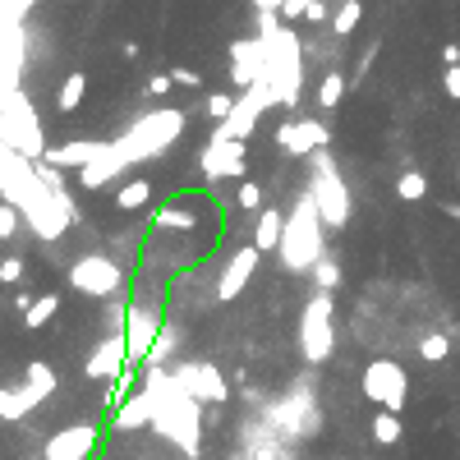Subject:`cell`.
Segmentation results:
<instances>
[{
    "label": "cell",
    "instance_id": "1",
    "mask_svg": "<svg viewBox=\"0 0 460 460\" xmlns=\"http://www.w3.org/2000/svg\"><path fill=\"white\" fill-rule=\"evenodd\" d=\"M143 387L152 391V428L161 432V438H171L184 460H198V451H203V442H198L203 410H198V405H203V400L189 396V391L180 387L175 373L166 377V373H157V368L148 373Z\"/></svg>",
    "mask_w": 460,
    "mask_h": 460
},
{
    "label": "cell",
    "instance_id": "2",
    "mask_svg": "<svg viewBox=\"0 0 460 460\" xmlns=\"http://www.w3.org/2000/svg\"><path fill=\"white\" fill-rule=\"evenodd\" d=\"M258 37L267 51V84H272V101L295 111L304 93V42L295 37L290 23H277V10H258Z\"/></svg>",
    "mask_w": 460,
    "mask_h": 460
},
{
    "label": "cell",
    "instance_id": "3",
    "mask_svg": "<svg viewBox=\"0 0 460 460\" xmlns=\"http://www.w3.org/2000/svg\"><path fill=\"white\" fill-rule=\"evenodd\" d=\"M189 116L175 111V106H161V111H143L139 120H133L116 148L125 157V166H139V161H152V157H166V148H175V139L184 133Z\"/></svg>",
    "mask_w": 460,
    "mask_h": 460
},
{
    "label": "cell",
    "instance_id": "4",
    "mask_svg": "<svg viewBox=\"0 0 460 460\" xmlns=\"http://www.w3.org/2000/svg\"><path fill=\"white\" fill-rule=\"evenodd\" d=\"M322 212H318V203H313V194L304 189L300 198H295V207H290V216H286V235H281V262H286V272H313V262L327 254L322 249Z\"/></svg>",
    "mask_w": 460,
    "mask_h": 460
},
{
    "label": "cell",
    "instance_id": "5",
    "mask_svg": "<svg viewBox=\"0 0 460 460\" xmlns=\"http://www.w3.org/2000/svg\"><path fill=\"white\" fill-rule=\"evenodd\" d=\"M309 161H313L309 194H313V203H318V212H322V222H327V230H345V226H350V189H345V180H341V171H336L332 152L318 148Z\"/></svg>",
    "mask_w": 460,
    "mask_h": 460
},
{
    "label": "cell",
    "instance_id": "6",
    "mask_svg": "<svg viewBox=\"0 0 460 460\" xmlns=\"http://www.w3.org/2000/svg\"><path fill=\"white\" fill-rule=\"evenodd\" d=\"M336 350V332H332V290H313V300L300 313V355L304 364H327Z\"/></svg>",
    "mask_w": 460,
    "mask_h": 460
},
{
    "label": "cell",
    "instance_id": "7",
    "mask_svg": "<svg viewBox=\"0 0 460 460\" xmlns=\"http://www.w3.org/2000/svg\"><path fill=\"white\" fill-rule=\"evenodd\" d=\"M0 143L19 148L28 161H42L46 157V143H42V125L33 116V106L23 93H10L5 97V111H0Z\"/></svg>",
    "mask_w": 460,
    "mask_h": 460
},
{
    "label": "cell",
    "instance_id": "8",
    "mask_svg": "<svg viewBox=\"0 0 460 460\" xmlns=\"http://www.w3.org/2000/svg\"><path fill=\"white\" fill-rule=\"evenodd\" d=\"M69 286L78 295H88V300H116L120 286H125V272H120V262H111L106 254H84L69 267Z\"/></svg>",
    "mask_w": 460,
    "mask_h": 460
},
{
    "label": "cell",
    "instance_id": "9",
    "mask_svg": "<svg viewBox=\"0 0 460 460\" xmlns=\"http://www.w3.org/2000/svg\"><path fill=\"white\" fill-rule=\"evenodd\" d=\"M364 396L383 410H405V396H410V373H405L396 359H373L364 368Z\"/></svg>",
    "mask_w": 460,
    "mask_h": 460
},
{
    "label": "cell",
    "instance_id": "10",
    "mask_svg": "<svg viewBox=\"0 0 460 460\" xmlns=\"http://www.w3.org/2000/svg\"><path fill=\"white\" fill-rule=\"evenodd\" d=\"M175 377H180V387L194 396V400H203V405H226V400H230V387H226L222 368L207 364V359H184V364H175Z\"/></svg>",
    "mask_w": 460,
    "mask_h": 460
},
{
    "label": "cell",
    "instance_id": "11",
    "mask_svg": "<svg viewBox=\"0 0 460 460\" xmlns=\"http://www.w3.org/2000/svg\"><path fill=\"white\" fill-rule=\"evenodd\" d=\"M166 327L161 322V304L157 300H133L129 304V322H125V341H129V364H143L148 350L157 341V332Z\"/></svg>",
    "mask_w": 460,
    "mask_h": 460
},
{
    "label": "cell",
    "instance_id": "12",
    "mask_svg": "<svg viewBox=\"0 0 460 460\" xmlns=\"http://www.w3.org/2000/svg\"><path fill=\"white\" fill-rule=\"evenodd\" d=\"M245 166H249V148L239 139H207L198 157V171L207 180H245Z\"/></svg>",
    "mask_w": 460,
    "mask_h": 460
},
{
    "label": "cell",
    "instance_id": "13",
    "mask_svg": "<svg viewBox=\"0 0 460 460\" xmlns=\"http://www.w3.org/2000/svg\"><path fill=\"white\" fill-rule=\"evenodd\" d=\"M332 143V129L313 120V116H300V120H286L277 129V148L290 152V157H313L318 148H327Z\"/></svg>",
    "mask_w": 460,
    "mask_h": 460
},
{
    "label": "cell",
    "instance_id": "14",
    "mask_svg": "<svg viewBox=\"0 0 460 460\" xmlns=\"http://www.w3.org/2000/svg\"><path fill=\"white\" fill-rule=\"evenodd\" d=\"M258 258H262L258 245H239V249L226 258L222 277H216V300H222V304L239 300V295H245V286L254 281V272H258Z\"/></svg>",
    "mask_w": 460,
    "mask_h": 460
},
{
    "label": "cell",
    "instance_id": "15",
    "mask_svg": "<svg viewBox=\"0 0 460 460\" xmlns=\"http://www.w3.org/2000/svg\"><path fill=\"white\" fill-rule=\"evenodd\" d=\"M230 78H235L239 93L254 88L258 78H267V51H262V37H235V42H230Z\"/></svg>",
    "mask_w": 460,
    "mask_h": 460
},
{
    "label": "cell",
    "instance_id": "16",
    "mask_svg": "<svg viewBox=\"0 0 460 460\" xmlns=\"http://www.w3.org/2000/svg\"><path fill=\"white\" fill-rule=\"evenodd\" d=\"M129 368V341H125V332H106V341L88 355V377L93 383H116V377Z\"/></svg>",
    "mask_w": 460,
    "mask_h": 460
},
{
    "label": "cell",
    "instance_id": "17",
    "mask_svg": "<svg viewBox=\"0 0 460 460\" xmlns=\"http://www.w3.org/2000/svg\"><path fill=\"white\" fill-rule=\"evenodd\" d=\"M97 451V428L93 424H74L46 442V460H88Z\"/></svg>",
    "mask_w": 460,
    "mask_h": 460
},
{
    "label": "cell",
    "instance_id": "18",
    "mask_svg": "<svg viewBox=\"0 0 460 460\" xmlns=\"http://www.w3.org/2000/svg\"><path fill=\"white\" fill-rule=\"evenodd\" d=\"M101 148L106 143H97V139H74V143H61V148H46L42 161H51L56 171H84L88 161L101 157Z\"/></svg>",
    "mask_w": 460,
    "mask_h": 460
},
{
    "label": "cell",
    "instance_id": "19",
    "mask_svg": "<svg viewBox=\"0 0 460 460\" xmlns=\"http://www.w3.org/2000/svg\"><path fill=\"white\" fill-rule=\"evenodd\" d=\"M120 171H125V157H120L116 139H111V143L101 148V157H97V161H88V166L78 171V184H84V189H106V184H111Z\"/></svg>",
    "mask_w": 460,
    "mask_h": 460
},
{
    "label": "cell",
    "instance_id": "20",
    "mask_svg": "<svg viewBox=\"0 0 460 460\" xmlns=\"http://www.w3.org/2000/svg\"><path fill=\"white\" fill-rule=\"evenodd\" d=\"M203 207L198 203H166V207H157V216H152V226L157 230H180V235H189V230H198L203 226Z\"/></svg>",
    "mask_w": 460,
    "mask_h": 460
},
{
    "label": "cell",
    "instance_id": "21",
    "mask_svg": "<svg viewBox=\"0 0 460 460\" xmlns=\"http://www.w3.org/2000/svg\"><path fill=\"white\" fill-rule=\"evenodd\" d=\"M116 428H120V432H129V428H152V391H148V387H139L133 396H125V400L116 405Z\"/></svg>",
    "mask_w": 460,
    "mask_h": 460
},
{
    "label": "cell",
    "instance_id": "22",
    "mask_svg": "<svg viewBox=\"0 0 460 460\" xmlns=\"http://www.w3.org/2000/svg\"><path fill=\"white\" fill-rule=\"evenodd\" d=\"M281 235H286V216H281L277 207H262V212H254V245H258L262 254L281 249Z\"/></svg>",
    "mask_w": 460,
    "mask_h": 460
},
{
    "label": "cell",
    "instance_id": "23",
    "mask_svg": "<svg viewBox=\"0 0 460 460\" xmlns=\"http://www.w3.org/2000/svg\"><path fill=\"white\" fill-rule=\"evenodd\" d=\"M37 400H42V391H33V387H23V391L0 387V419H23Z\"/></svg>",
    "mask_w": 460,
    "mask_h": 460
},
{
    "label": "cell",
    "instance_id": "24",
    "mask_svg": "<svg viewBox=\"0 0 460 460\" xmlns=\"http://www.w3.org/2000/svg\"><path fill=\"white\" fill-rule=\"evenodd\" d=\"M148 203H152V180H129V184L116 189V207L120 212H139Z\"/></svg>",
    "mask_w": 460,
    "mask_h": 460
},
{
    "label": "cell",
    "instance_id": "25",
    "mask_svg": "<svg viewBox=\"0 0 460 460\" xmlns=\"http://www.w3.org/2000/svg\"><path fill=\"white\" fill-rule=\"evenodd\" d=\"M400 438H405L400 415H396V410H377V419H373V442H377V447H396Z\"/></svg>",
    "mask_w": 460,
    "mask_h": 460
},
{
    "label": "cell",
    "instance_id": "26",
    "mask_svg": "<svg viewBox=\"0 0 460 460\" xmlns=\"http://www.w3.org/2000/svg\"><path fill=\"white\" fill-rule=\"evenodd\" d=\"M56 313H61V295H42V300H33L28 309H23V327L37 332V327H46Z\"/></svg>",
    "mask_w": 460,
    "mask_h": 460
},
{
    "label": "cell",
    "instance_id": "27",
    "mask_svg": "<svg viewBox=\"0 0 460 460\" xmlns=\"http://www.w3.org/2000/svg\"><path fill=\"white\" fill-rule=\"evenodd\" d=\"M359 19H364V5L359 0H345V5L336 10V19H332V37H350L359 28Z\"/></svg>",
    "mask_w": 460,
    "mask_h": 460
},
{
    "label": "cell",
    "instance_id": "28",
    "mask_svg": "<svg viewBox=\"0 0 460 460\" xmlns=\"http://www.w3.org/2000/svg\"><path fill=\"white\" fill-rule=\"evenodd\" d=\"M84 93H88V78H84V74H69V78H65V88H61V97H56L61 116L78 111V101H84Z\"/></svg>",
    "mask_w": 460,
    "mask_h": 460
},
{
    "label": "cell",
    "instance_id": "29",
    "mask_svg": "<svg viewBox=\"0 0 460 460\" xmlns=\"http://www.w3.org/2000/svg\"><path fill=\"white\" fill-rule=\"evenodd\" d=\"M341 97H345V74H327L318 84V106H322V111H336Z\"/></svg>",
    "mask_w": 460,
    "mask_h": 460
},
{
    "label": "cell",
    "instance_id": "30",
    "mask_svg": "<svg viewBox=\"0 0 460 460\" xmlns=\"http://www.w3.org/2000/svg\"><path fill=\"white\" fill-rule=\"evenodd\" d=\"M396 194H400L405 203H419V198H428V175H424V171H405V175L396 180Z\"/></svg>",
    "mask_w": 460,
    "mask_h": 460
},
{
    "label": "cell",
    "instance_id": "31",
    "mask_svg": "<svg viewBox=\"0 0 460 460\" xmlns=\"http://www.w3.org/2000/svg\"><path fill=\"white\" fill-rule=\"evenodd\" d=\"M419 355H424L428 364H442V359L451 355V336H447V332H428V336L419 341Z\"/></svg>",
    "mask_w": 460,
    "mask_h": 460
},
{
    "label": "cell",
    "instance_id": "32",
    "mask_svg": "<svg viewBox=\"0 0 460 460\" xmlns=\"http://www.w3.org/2000/svg\"><path fill=\"white\" fill-rule=\"evenodd\" d=\"M28 387L42 391V396H51V391L61 387V377H56V368H51V364H28Z\"/></svg>",
    "mask_w": 460,
    "mask_h": 460
},
{
    "label": "cell",
    "instance_id": "33",
    "mask_svg": "<svg viewBox=\"0 0 460 460\" xmlns=\"http://www.w3.org/2000/svg\"><path fill=\"white\" fill-rule=\"evenodd\" d=\"M336 281H341V267H336V258H327V254H322V258L313 262V286H318V290H336Z\"/></svg>",
    "mask_w": 460,
    "mask_h": 460
},
{
    "label": "cell",
    "instance_id": "34",
    "mask_svg": "<svg viewBox=\"0 0 460 460\" xmlns=\"http://www.w3.org/2000/svg\"><path fill=\"white\" fill-rule=\"evenodd\" d=\"M235 203L245 207V212H262V184H254V180H239V189H235Z\"/></svg>",
    "mask_w": 460,
    "mask_h": 460
},
{
    "label": "cell",
    "instance_id": "35",
    "mask_svg": "<svg viewBox=\"0 0 460 460\" xmlns=\"http://www.w3.org/2000/svg\"><path fill=\"white\" fill-rule=\"evenodd\" d=\"M19 222H23V212L14 203H0V239H10L19 230Z\"/></svg>",
    "mask_w": 460,
    "mask_h": 460
},
{
    "label": "cell",
    "instance_id": "36",
    "mask_svg": "<svg viewBox=\"0 0 460 460\" xmlns=\"http://www.w3.org/2000/svg\"><path fill=\"white\" fill-rule=\"evenodd\" d=\"M230 111H235V97H230V93H212V97H207V116H212V120H226Z\"/></svg>",
    "mask_w": 460,
    "mask_h": 460
},
{
    "label": "cell",
    "instance_id": "37",
    "mask_svg": "<svg viewBox=\"0 0 460 460\" xmlns=\"http://www.w3.org/2000/svg\"><path fill=\"white\" fill-rule=\"evenodd\" d=\"M309 5H327V0H286V5H281V19H286V23H290V19H304Z\"/></svg>",
    "mask_w": 460,
    "mask_h": 460
},
{
    "label": "cell",
    "instance_id": "38",
    "mask_svg": "<svg viewBox=\"0 0 460 460\" xmlns=\"http://www.w3.org/2000/svg\"><path fill=\"white\" fill-rule=\"evenodd\" d=\"M0 281H5V286L23 281V258H5V262H0Z\"/></svg>",
    "mask_w": 460,
    "mask_h": 460
},
{
    "label": "cell",
    "instance_id": "39",
    "mask_svg": "<svg viewBox=\"0 0 460 460\" xmlns=\"http://www.w3.org/2000/svg\"><path fill=\"white\" fill-rule=\"evenodd\" d=\"M442 88H447L451 101H460V65H447V69H442Z\"/></svg>",
    "mask_w": 460,
    "mask_h": 460
},
{
    "label": "cell",
    "instance_id": "40",
    "mask_svg": "<svg viewBox=\"0 0 460 460\" xmlns=\"http://www.w3.org/2000/svg\"><path fill=\"white\" fill-rule=\"evenodd\" d=\"M171 88H175L171 74H152V78H148V93H152V97H166Z\"/></svg>",
    "mask_w": 460,
    "mask_h": 460
},
{
    "label": "cell",
    "instance_id": "41",
    "mask_svg": "<svg viewBox=\"0 0 460 460\" xmlns=\"http://www.w3.org/2000/svg\"><path fill=\"white\" fill-rule=\"evenodd\" d=\"M171 78H175V88H198V84H203V74L184 69V65H180V69H171Z\"/></svg>",
    "mask_w": 460,
    "mask_h": 460
},
{
    "label": "cell",
    "instance_id": "42",
    "mask_svg": "<svg viewBox=\"0 0 460 460\" xmlns=\"http://www.w3.org/2000/svg\"><path fill=\"white\" fill-rule=\"evenodd\" d=\"M442 61H447V65H460V42H447V46H442Z\"/></svg>",
    "mask_w": 460,
    "mask_h": 460
},
{
    "label": "cell",
    "instance_id": "43",
    "mask_svg": "<svg viewBox=\"0 0 460 460\" xmlns=\"http://www.w3.org/2000/svg\"><path fill=\"white\" fill-rule=\"evenodd\" d=\"M304 19H309V23H322V19H327V5H309Z\"/></svg>",
    "mask_w": 460,
    "mask_h": 460
},
{
    "label": "cell",
    "instance_id": "44",
    "mask_svg": "<svg viewBox=\"0 0 460 460\" xmlns=\"http://www.w3.org/2000/svg\"><path fill=\"white\" fill-rule=\"evenodd\" d=\"M281 5H286V0H254V10H277L281 14Z\"/></svg>",
    "mask_w": 460,
    "mask_h": 460
},
{
    "label": "cell",
    "instance_id": "45",
    "mask_svg": "<svg viewBox=\"0 0 460 460\" xmlns=\"http://www.w3.org/2000/svg\"><path fill=\"white\" fill-rule=\"evenodd\" d=\"M442 212L451 216V222H460V203H442Z\"/></svg>",
    "mask_w": 460,
    "mask_h": 460
},
{
    "label": "cell",
    "instance_id": "46",
    "mask_svg": "<svg viewBox=\"0 0 460 460\" xmlns=\"http://www.w3.org/2000/svg\"><path fill=\"white\" fill-rule=\"evenodd\" d=\"M277 460H295V456H277Z\"/></svg>",
    "mask_w": 460,
    "mask_h": 460
},
{
    "label": "cell",
    "instance_id": "47",
    "mask_svg": "<svg viewBox=\"0 0 460 460\" xmlns=\"http://www.w3.org/2000/svg\"><path fill=\"white\" fill-rule=\"evenodd\" d=\"M456 180H460V171H456Z\"/></svg>",
    "mask_w": 460,
    "mask_h": 460
}]
</instances>
